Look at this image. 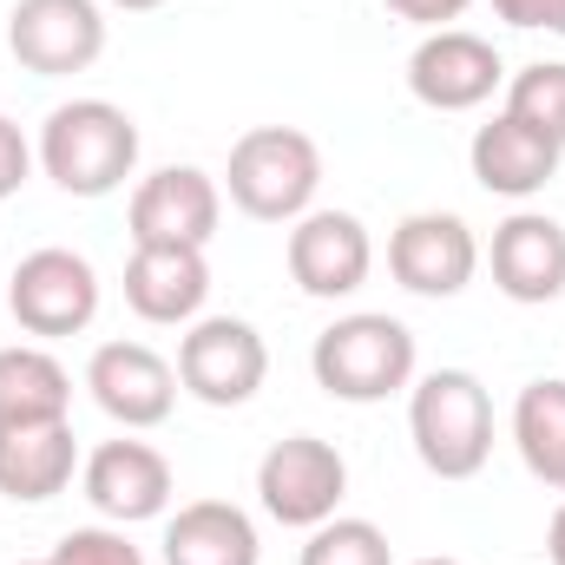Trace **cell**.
Wrapping results in <instances>:
<instances>
[{
    "label": "cell",
    "mask_w": 565,
    "mask_h": 565,
    "mask_svg": "<svg viewBox=\"0 0 565 565\" xmlns=\"http://www.w3.org/2000/svg\"><path fill=\"white\" fill-rule=\"evenodd\" d=\"M33 158L66 198H113L139 171V126L113 99H73L46 113Z\"/></svg>",
    "instance_id": "obj_1"
},
{
    "label": "cell",
    "mask_w": 565,
    "mask_h": 565,
    "mask_svg": "<svg viewBox=\"0 0 565 565\" xmlns=\"http://www.w3.org/2000/svg\"><path fill=\"white\" fill-rule=\"evenodd\" d=\"M309 369H316V388L335 395V402H355V408L388 402L415 382V329L382 316V309L342 316L316 335Z\"/></svg>",
    "instance_id": "obj_2"
},
{
    "label": "cell",
    "mask_w": 565,
    "mask_h": 565,
    "mask_svg": "<svg viewBox=\"0 0 565 565\" xmlns=\"http://www.w3.org/2000/svg\"><path fill=\"white\" fill-rule=\"evenodd\" d=\"M408 434L434 480H473L493 454V395L473 369H434L408 395Z\"/></svg>",
    "instance_id": "obj_3"
},
{
    "label": "cell",
    "mask_w": 565,
    "mask_h": 565,
    "mask_svg": "<svg viewBox=\"0 0 565 565\" xmlns=\"http://www.w3.org/2000/svg\"><path fill=\"white\" fill-rule=\"evenodd\" d=\"M231 204L257 224H296L316 211L322 191V151L309 132L296 126H250L244 139L231 145Z\"/></svg>",
    "instance_id": "obj_4"
},
{
    "label": "cell",
    "mask_w": 565,
    "mask_h": 565,
    "mask_svg": "<svg viewBox=\"0 0 565 565\" xmlns=\"http://www.w3.org/2000/svg\"><path fill=\"white\" fill-rule=\"evenodd\" d=\"M270 375V349L244 316H198L178 342V382L204 408H244Z\"/></svg>",
    "instance_id": "obj_5"
},
{
    "label": "cell",
    "mask_w": 565,
    "mask_h": 565,
    "mask_svg": "<svg viewBox=\"0 0 565 565\" xmlns=\"http://www.w3.org/2000/svg\"><path fill=\"white\" fill-rule=\"evenodd\" d=\"M342 493H349V460L329 440H316V434H289L257 460V500H264V513L277 526H302L309 533V526L335 520Z\"/></svg>",
    "instance_id": "obj_6"
},
{
    "label": "cell",
    "mask_w": 565,
    "mask_h": 565,
    "mask_svg": "<svg viewBox=\"0 0 565 565\" xmlns=\"http://www.w3.org/2000/svg\"><path fill=\"white\" fill-rule=\"evenodd\" d=\"M7 309H13V322L26 329V335H79L93 316H99V270L79 257V250H60V244H46V250H33V257H20L13 264V277H7Z\"/></svg>",
    "instance_id": "obj_7"
},
{
    "label": "cell",
    "mask_w": 565,
    "mask_h": 565,
    "mask_svg": "<svg viewBox=\"0 0 565 565\" xmlns=\"http://www.w3.org/2000/svg\"><path fill=\"white\" fill-rule=\"evenodd\" d=\"M7 53L40 79L86 73L106 53V13H99V0H13Z\"/></svg>",
    "instance_id": "obj_8"
},
{
    "label": "cell",
    "mask_w": 565,
    "mask_h": 565,
    "mask_svg": "<svg viewBox=\"0 0 565 565\" xmlns=\"http://www.w3.org/2000/svg\"><path fill=\"white\" fill-rule=\"evenodd\" d=\"M500 79H507V66H500L493 40H480L467 26L427 33L415 46V60H408V93L422 99L427 113H473V106L493 99Z\"/></svg>",
    "instance_id": "obj_9"
},
{
    "label": "cell",
    "mask_w": 565,
    "mask_h": 565,
    "mask_svg": "<svg viewBox=\"0 0 565 565\" xmlns=\"http://www.w3.org/2000/svg\"><path fill=\"white\" fill-rule=\"evenodd\" d=\"M388 270L415 296H460L480 270V237L454 211H415L388 237Z\"/></svg>",
    "instance_id": "obj_10"
},
{
    "label": "cell",
    "mask_w": 565,
    "mask_h": 565,
    "mask_svg": "<svg viewBox=\"0 0 565 565\" xmlns=\"http://www.w3.org/2000/svg\"><path fill=\"white\" fill-rule=\"evenodd\" d=\"M375 270V244H369V224L355 211H309L296 217L289 231V277L302 296H355Z\"/></svg>",
    "instance_id": "obj_11"
},
{
    "label": "cell",
    "mask_w": 565,
    "mask_h": 565,
    "mask_svg": "<svg viewBox=\"0 0 565 565\" xmlns=\"http://www.w3.org/2000/svg\"><path fill=\"white\" fill-rule=\"evenodd\" d=\"M224 191L198 164H164L132 191V244H191L204 250L217 237Z\"/></svg>",
    "instance_id": "obj_12"
},
{
    "label": "cell",
    "mask_w": 565,
    "mask_h": 565,
    "mask_svg": "<svg viewBox=\"0 0 565 565\" xmlns=\"http://www.w3.org/2000/svg\"><path fill=\"white\" fill-rule=\"evenodd\" d=\"M86 388L126 434L171 422V408H178V369L145 342H99L86 362Z\"/></svg>",
    "instance_id": "obj_13"
},
{
    "label": "cell",
    "mask_w": 565,
    "mask_h": 565,
    "mask_svg": "<svg viewBox=\"0 0 565 565\" xmlns=\"http://www.w3.org/2000/svg\"><path fill=\"white\" fill-rule=\"evenodd\" d=\"M79 480H86V500L113 526H139V520H158L171 507V460L151 440H106V447H93Z\"/></svg>",
    "instance_id": "obj_14"
},
{
    "label": "cell",
    "mask_w": 565,
    "mask_h": 565,
    "mask_svg": "<svg viewBox=\"0 0 565 565\" xmlns=\"http://www.w3.org/2000/svg\"><path fill=\"white\" fill-rule=\"evenodd\" d=\"M493 282L500 296L513 302H553L565 296V224L546 211H513L500 231H493Z\"/></svg>",
    "instance_id": "obj_15"
},
{
    "label": "cell",
    "mask_w": 565,
    "mask_h": 565,
    "mask_svg": "<svg viewBox=\"0 0 565 565\" xmlns=\"http://www.w3.org/2000/svg\"><path fill=\"white\" fill-rule=\"evenodd\" d=\"M211 296V264L191 244H132L126 264V302L145 322H198Z\"/></svg>",
    "instance_id": "obj_16"
},
{
    "label": "cell",
    "mask_w": 565,
    "mask_h": 565,
    "mask_svg": "<svg viewBox=\"0 0 565 565\" xmlns=\"http://www.w3.org/2000/svg\"><path fill=\"white\" fill-rule=\"evenodd\" d=\"M559 158H565V145H553L533 126H520L513 113L487 119L473 132V145H467V164H473L480 191H493V198H533V191H546L559 178Z\"/></svg>",
    "instance_id": "obj_17"
},
{
    "label": "cell",
    "mask_w": 565,
    "mask_h": 565,
    "mask_svg": "<svg viewBox=\"0 0 565 565\" xmlns=\"http://www.w3.org/2000/svg\"><path fill=\"white\" fill-rule=\"evenodd\" d=\"M79 473V440L73 422H13L0 427V493L20 507H40L66 493Z\"/></svg>",
    "instance_id": "obj_18"
},
{
    "label": "cell",
    "mask_w": 565,
    "mask_h": 565,
    "mask_svg": "<svg viewBox=\"0 0 565 565\" xmlns=\"http://www.w3.org/2000/svg\"><path fill=\"white\" fill-rule=\"evenodd\" d=\"M257 526L231 500H191L164 520V565H257Z\"/></svg>",
    "instance_id": "obj_19"
},
{
    "label": "cell",
    "mask_w": 565,
    "mask_h": 565,
    "mask_svg": "<svg viewBox=\"0 0 565 565\" xmlns=\"http://www.w3.org/2000/svg\"><path fill=\"white\" fill-rule=\"evenodd\" d=\"M66 408H73V375L46 349H33V342L0 349V427L66 422Z\"/></svg>",
    "instance_id": "obj_20"
},
{
    "label": "cell",
    "mask_w": 565,
    "mask_h": 565,
    "mask_svg": "<svg viewBox=\"0 0 565 565\" xmlns=\"http://www.w3.org/2000/svg\"><path fill=\"white\" fill-rule=\"evenodd\" d=\"M513 447L526 460V473L540 487L565 493V382L559 375H540L520 388L513 402Z\"/></svg>",
    "instance_id": "obj_21"
},
{
    "label": "cell",
    "mask_w": 565,
    "mask_h": 565,
    "mask_svg": "<svg viewBox=\"0 0 565 565\" xmlns=\"http://www.w3.org/2000/svg\"><path fill=\"white\" fill-rule=\"evenodd\" d=\"M507 113L533 132H546L553 145H565V60H533L513 73L507 86Z\"/></svg>",
    "instance_id": "obj_22"
},
{
    "label": "cell",
    "mask_w": 565,
    "mask_h": 565,
    "mask_svg": "<svg viewBox=\"0 0 565 565\" xmlns=\"http://www.w3.org/2000/svg\"><path fill=\"white\" fill-rule=\"evenodd\" d=\"M296 565H395V546H388V533L375 520L335 513V520L309 526V546H302Z\"/></svg>",
    "instance_id": "obj_23"
},
{
    "label": "cell",
    "mask_w": 565,
    "mask_h": 565,
    "mask_svg": "<svg viewBox=\"0 0 565 565\" xmlns=\"http://www.w3.org/2000/svg\"><path fill=\"white\" fill-rule=\"evenodd\" d=\"M53 565H145V553L113 526H73L53 546Z\"/></svg>",
    "instance_id": "obj_24"
},
{
    "label": "cell",
    "mask_w": 565,
    "mask_h": 565,
    "mask_svg": "<svg viewBox=\"0 0 565 565\" xmlns=\"http://www.w3.org/2000/svg\"><path fill=\"white\" fill-rule=\"evenodd\" d=\"M493 13L520 33H559L565 40V0H493Z\"/></svg>",
    "instance_id": "obj_25"
},
{
    "label": "cell",
    "mask_w": 565,
    "mask_h": 565,
    "mask_svg": "<svg viewBox=\"0 0 565 565\" xmlns=\"http://www.w3.org/2000/svg\"><path fill=\"white\" fill-rule=\"evenodd\" d=\"M26 171H33V145H26V132L0 113V198H13V191L26 184Z\"/></svg>",
    "instance_id": "obj_26"
},
{
    "label": "cell",
    "mask_w": 565,
    "mask_h": 565,
    "mask_svg": "<svg viewBox=\"0 0 565 565\" xmlns=\"http://www.w3.org/2000/svg\"><path fill=\"white\" fill-rule=\"evenodd\" d=\"M388 13H402V20H415V26H427V33H440V26H454L473 0H382Z\"/></svg>",
    "instance_id": "obj_27"
},
{
    "label": "cell",
    "mask_w": 565,
    "mask_h": 565,
    "mask_svg": "<svg viewBox=\"0 0 565 565\" xmlns=\"http://www.w3.org/2000/svg\"><path fill=\"white\" fill-rule=\"evenodd\" d=\"M546 553H553V565H565V500L553 513V526H546Z\"/></svg>",
    "instance_id": "obj_28"
},
{
    "label": "cell",
    "mask_w": 565,
    "mask_h": 565,
    "mask_svg": "<svg viewBox=\"0 0 565 565\" xmlns=\"http://www.w3.org/2000/svg\"><path fill=\"white\" fill-rule=\"evenodd\" d=\"M113 7H126V13H151V7H164V0H113Z\"/></svg>",
    "instance_id": "obj_29"
},
{
    "label": "cell",
    "mask_w": 565,
    "mask_h": 565,
    "mask_svg": "<svg viewBox=\"0 0 565 565\" xmlns=\"http://www.w3.org/2000/svg\"><path fill=\"white\" fill-rule=\"evenodd\" d=\"M415 565H460V559H415Z\"/></svg>",
    "instance_id": "obj_30"
},
{
    "label": "cell",
    "mask_w": 565,
    "mask_h": 565,
    "mask_svg": "<svg viewBox=\"0 0 565 565\" xmlns=\"http://www.w3.org/2000/svg\"><path fill=\"white\" fill-rule=\"evenodd\" d=\"M33 565H53V559H33Z\"/></svg>",
    "instance_id": "obj_31"
}]
</instances>
